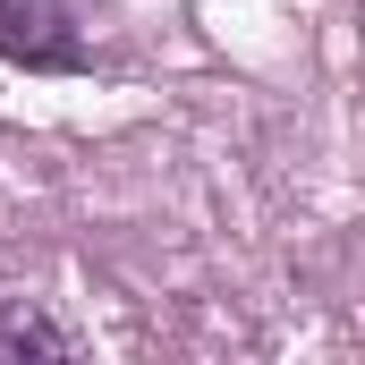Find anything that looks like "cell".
Returning a JSON list of instances; mask_svg holds the SVG:
<instances>
[{"label":"cell","instance_id":"obj_1","mask_svg":"<svg viewBox=\"0 0 365 365\" xmlns=\"http://www.w3.org/2000/svg\"><path fill=\"white\" fill-rule=\"evenodd\" d=\"M0 51L26 68H77L86 60V43L68 34V17L51 0H0Z\"/></svg>","mask_w":365,"mask_h":365},{"label":"cell","instance_id":"obj_2","mask_svg":"<svg viewBox=\"0 0 365 365\" xmlns=\"http://www.w3.org/2000/svg\"><path fill=\"white\" fill-rule=\"evenodd\" d=\"M0 365H77V349L43 306H0Z\"/></svg>","mask_w":365,"mask_h":365}]
</instances>
